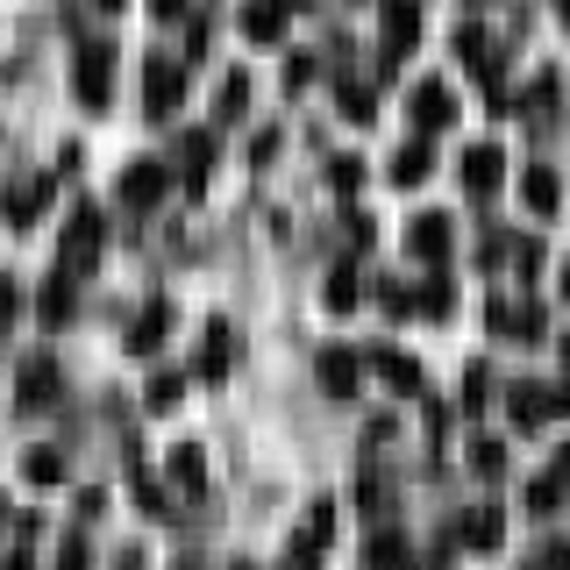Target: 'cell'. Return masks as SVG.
<instances>
[{
	"instance_id": "6da1fadb",
	"label": "cell",
	"mask_w": 570,
	"mask_h": 570,
	"mask_svg": "<svg viewBox=\"0 0 570 570\" xmlns=\"http://www.w3.org/2000/svg\"><path fill=\"white\" fill-rule=\"evenodd\" d=\"M79 100L86 107H107V100H115V43H100V36L79 50Z\"/></svg>"
},
{
	"instance_id": "7a4b0ae2",
	"label": "cell",
	"mask_w": 570,
	"mask_h": 570,
	"mask_svg": "<svg viewBox=\"0 0 570 570\" xmlns=\"http://www.w3.org/2000/svg\"><path fill=\"white\" fill-rule=\"evenodd\" d=\"M499 186H507V150H499V142H471V150H463V193H471V200H492Z\"/></svg>"
},
{
	"instance_id": "3957f363",
	"label": "cell",
	"mask_w": 570,
	"mask_h": 570,
	"mask_svg": "<svg viewBox=\"0 0 570 570\" xmlns=\"http://www.w3.org/2000/svg\"><path fill=\"white\" fill-rule=\"evenodd\" d=\"M379 29H385V65H400L406 50L421 43V0H385V8H379Z\"/></svg>"
},
{
	"instance_id": "277c9868",
	"label": "cell",
	"mask_w": 570,
	"mask_h": 570,
	"mask_svg": "<svg viewBox=\"0 0 570 570\" xmlns=\"http://www.w3.org/2000/svg\"><path fill=\"white\" fill-rule=\"evenodd\" d=\"M94 257H100V214L79 207V214L65 222V272H71V278L94 272Z\"/></svg>"
},
{
	"instance_id": "5b68a950",
	"label": "cell",
	"mask_w": 570,
	"mask_h": 570,
	"mask_svg": "<svg viewBox=\"0 0 570 570\" xmlns=\"http://www.w3.org/2000/svg\"><path fill=\"white\" fill-rule=\"evenodd\" d=\"M406 115H414V129L435 136V129H450V121H456V94H450L442 79H421L414 100H406Z\"/></svg>"
},
{
	"instance_id": "8992f818",
	"label": "cell",
	"mask_w": 570,
	"mask_h": 570,
	"mask_svg": "<svg viewBox=\"0 0 570 570\" xmlns=\"http://www.w3.org/2000/svg\"><path fill=\"white\" fill-rule=\"evenodd\" d=\"M178 94H186V71H178L171 58H150V65H142V107H150V115H171Z\"/></svg>"
},
{
	"instance_id": "52a82bcc",
	"label": "cell",
	"mask_w": 570,
	"mask_h": 570,
	"mask_svg": "<svg viewBox=\"0 0 570 570\" xmlns=\"http://www.w3.org/2000/svg\"><path fill=\"white\" fill-rule=\"evenodd\" d=\"M507 406H513V421H521V428H542L549 414H557V406H570V392H563V385H549V392H542L534 379H521Z\"/></svg>"
},
{
	"instance_id": "ba28073f",
	"label": "cell",
	"mask_w": 570,
	"mask_h": 570,
	"mask_svg": "<svg viewBox=\"0 0 570 570\" xmlns=\"http://www.w3.org/2000/svg\"><path fill=\"white\" fill-rule=\"evenodd\" d=\"M406 249H414L421 264H450V214H414V228H406Z\"/></svg>"
},
{
	"instance_id": "9c48e42d",
	"label": "cell",
	"mask_w": 570,
	"mask_h": 570,
	"mask_svg": "<svg viewBox=\"0 0 570 570\" xmlns=\"http://www.w3.org/2000/svg\"><path fill=\"white\" fill-rule=\"evenodd\" d=\"M165 186H171V171L157 165V157H142V165L121 171V207H157V200H165Z\"/></svg>"
},
{
	"instance_id": "30bf717a",
	"label": "cell",
	"mask_w": 570,
	"mask_h": 570,
	"mask_svg": "<svg viewBox=\"0 0 570 570\" xmlns=\"http://www.w3.org/2000/svg\"><path fill=\"white\" fill-rule=\"evenodd\" d=\"M356 371H364V364H356V350H321L314 356V379H321L328 400H350V392H356Z\"/></svg>"
},
{
	"instance_id": "8fae6325",
	"label": "cell",
	"mask_w": 570,
	"mask_h": 570,
	"mask_svg": "<svg viewBox=\"0 0 570 570\" xmlns=\"http://www.w3.org/2000/svg\"><path fill=\"white\" fill-rule=\"evenodd\" d=\"M371 371H379V379H385L392 392H406V400H414V392L428 385V379H421V364H414L406 350H392V343H379V350H371Z\"/></svg>"
},
{
	"instance_id": "7c38bea8",
	"label": "cell",
	"mask_w": 570,
	"mask_h": 570,
	"mask_svg": "<svg viewBox=\"0 0 570 570\" xmlns=\"http://www.w3.org/2000/svg\"><path fill=\"white\" fill-rule=\"evenodd\" d=\"M285 14H293V0H249V8H243L249 43H278V36H285Z\"/></svg>"
},
{
	"instance_id": "4fadbf2b",
	"label": "cell",
	"mask_w": 570,
	"mask_h": 570,
	"mask_svg": "<svg viewBox=\"0 0 570 570\" xmlns=\"http://www.w3.org/2000/svg\"><path fill=\"white\" fill-rule=\"evenodd\" d=\"M43 193H50V186H43V178H14V186H8V193H0V214H8V222H14V228H29V222H36V214H43Z\"/></svg>"
},
{
	"instance_id": "5bb4252c",
	"label": "cell",
	"mask_w": 570,
	"mask_h": 570,
	"mask_svg": "<svg viewBox=\"0 0 570 570\" xmlns=\"http://www.w3.org/2000/svg\"><path fill=\"white\" fill-rule=\"evenodd\" d=\"M521 200L549 222V214H557V200H563V178L549 171V165H528V171H521Z\"/></svg>"
},
{
	"instance_id": "9a60e30c",
	"label": "cell",
	"mask_w": 570,
	"mask_h": 570,
	"mask_svg": "<svg viewBox=\"0 0 570 570\" xmlns=\"http://www.w3.org/2000/svg\"><path fill=\"white\" fill-rule=\"evenodd\" d=\"M456 50H463V65H471L478 79H499V43H492V29H463Z\"/></svg>"
},
{
	"instance_id": "2e32d148",
	"label": "cell",
	"mask_w": 570,
	"mask_h": 570,
	"mask_svg": "<svg viewBox=\"0 0 570 570\" xmlns=\"http://www.w3.org/2000/svg\"><path fill=\"white\" fill-rule=\"evenodd\" d=\"M228 356H236V335H228V321H207V343H200V379H222Z\"/></svg>"
},
{
	"instance_id": "e0dca14e",
	"label": "cell",
	"mask_w": 570,
	"mask_h": 570,
	"mask_svg": "<svg viewBox=\"0 0 570 570\" xmlns=\"http://www.w3.org/2000/svg\"><path fill=\"white\" fill-rule=\"evenodd\" d=\"M50 400H58V364L36 356V364H22V406H50Z\"/></svg>"
},
{
	"instance_id": "ac0fdd59",
	"label": "cell",
	"mask_w": 570,
	"mask_h": 570,
	"mask_svg": "<svg viewBox=\"0 0 570 570\" xmlns=\"http://www.w3.org/2000/svg\"><path fill=\"white\" fill-rule=\"evenodd\" d=\"M485 321H492L499 335H521V343H528V335H542V314H534V307H507V299H492Z\"/></svg>"
},
{
	"instance_id": "d6986e66",
	"label": "cell",
	"mask_w": 570,
	"mask_h": 570,
	"mask_svg": "<svg viewBox=\"0 0 570 570\" xmlns=\"http://www.w3.org/2000/svg\"><path fill=\"white\" fill-rule=\"evenodd\" d=\"M428 171H435V150H428V142H406V150L392 157V186H421Z\"/></svg>"
},
{
	"instance_id": "ffe728a7",
	"label": "cell",
	"mask_w": 570,
	"mask_h": 570,
	"mask_svg": "<svg viewBox=\"0 0 570 570\" xmlns=\"http://www.w3.org/2000/svg\"><path fill=\"white\" fill-rule=\"evenodd\" d=\"M165 321H171V307L150 299V307L136 314V328H129V350H157V343H165Z\"/></svg>"
},
{
	"instance_id": "44dd1931",
	"label": "cell",
	"mask_w": 570,
	"mask_h": 570,
	"mask_svg": "<svg viewBox=\"0 0 570 570\" xmlns=\"http://www.w3.org/2000/svg\"><path fill=\"white\" fill-rule=\"evenodd\" d=\"M171 478H178V492H200L207 485V456L193 450V442H178V450H171Z\"/></svg>"
},
{
	"instance_id": "7402d4cb",
	"label": "cell",
	"mask_w": 570,
	"mask_h": 570,
	"mask_svg": "<svg viewBox=\"0 0 570 570\" xmlns=\"http://www.w3.org/2000/svg\"><path fill=\"white\" fill-rule=\"evenodd\" d=\"M456 528H463V542H471V549H492L499 542V507H471Z\"/></svg>"
},
{
	"instance_id": "603a6c76",
	"label": "cell",
	"mask_w": 570,
	"mask_h": 570,
	"mask_svg": "<svg viewBox=\"0 0 570 570\" xmlns=\"http://www.w3.org/2000/svg\"><path fill=\"white\" fill-rule=\"evenodd\" d=\"M36 307H43V321H50V328H65V321H71V272H58V278H50Z\"/></svg>"
},
{
	"instance_id": "cb8c5ba5",
	"label": "cell",
	"mask_w": 570,
	"mask_h": 570,
	"mask_svg": "<svg viewBox=\"0 0 570 570\" xmlns=\"http://www.w3.org/2000/svg\"><path fill=\"white\" fill-rule=\"evenodd\" d=\"M356 293H364L356 264H335V272H328V307H335V314H350V307H356Z\"/></svg>"
},
{
	"instance_id": "d4e9b609",
	"label": "cell",
	"mask_w": 570,
	"mask_h": 570,
	"mask_svg": "<svg viewBox=\"0 0 570 570\" xmlns=\"http://www.w3.org/2000/svg\"><path fill=\"white\" fill-rule=\"evenodd\" d=\"M421 314H435V321H450V314H456V285L442 278V272L421 285Z\"/></svg>"
},
{
	"instance_id": "484cf974",
	"label": "cell",
	"mask_w": 570,
	"mask_h": 570,
	"mask_svg": "<svg viewBox=\"0 0 570 570\" xmlns=\"http://www.w3.org/2000/svg\"><path fill=\"white\" fill-rule=\"evenodd\" d=\"M471 471H478V478H499V471H507V442L478 435V442H471Z\"/></svg>"
},
{
	"instance_id": "4316f807",
	"label": "cell",
	"mask_w": 570,
	"mask_h": 570,
	"mask_svg": "<svg viewBox=\"0 0 570 570\" xmlns=\"http://www.w3.org/2000/svg\"><path fill=\"white\" fill-rule=\"evenodd\" d=\"M335 94H343V115H350V121H371V115H379V100H371V86H364V79H343Z\"/></svg>"
},
{
	"instance_id": "83f0119b",
	"label": "cell",
	"mask_w": 570,
	"mask_h": 570,
	"mask_svg": "<svg viewBox=\"0 0 570 570\" xmlns=\"http://www.w3.org/2000/svg\"><path fill=\"white\" fill-rule=\"evenodd\" d=\"M243 107H249V79L236 71V79H222V100H214V115H222V121H236Z\"/></svg>"
},
{
	"instance_id": "f1b7e54d",
	"label": "cell",
	"mask_w": 570,
	"mask_h": 570,
	"mask_svg": "<svg viewBox=\"0 0 570 570\" xmlns=\"http://www.w3.org/2000/svg\"><path fill=\"white\" fill-rule=\"evenodd\" d=\"M178 150H186V178H207V165H214V136H186Z\"/></svg>"
},
{
	"instance_id": "f546056e",
	"label": "cell",
	"mask_w": 570,
	"mask_h": 570,
	"mask_svg": "<svg viewBox=\"0 0 570 570\" xmlns=\"http://www.w3.org/2000/svg\"><path fill=\"white\" fill-rule=\"evenodd\" d=\"M485 400H492V371H485V364H471V371H463V406L478 414Z\"/></svg>"
},
{
	"instance_id": "4dcf8cb0",
	"label": "cell",
	"mask_w": 570,
	"mask_h": 570,
	"mask_svg": "<svg viewBox=\"0 0 570 570\" xmlns=\"http://www.w3.org/2000/svg\"><path fill=\"white\" fill-rule=\"evenodd\" d=\"M29 478H36V485H58V478H65V456L58 450H29Z\"/></svg>"
},
{
	"instance_id": "1f68e13d",
	"label": "cell",
	"mask_w": 570,
	"mask_h": 570,
	"mask_svg": "<svg viewBox=\"0 0 570 570\" xmlns=\"http://www.w3.org/2000/svg\"><path fill=\"white\" fill-rule=\"evenodd\" d=\"M557 499H563V485H557V478H534V485H528V507H534V513H549Z\"/></svg>"
},
{
	"instance_id": "d6a6232c",
	"label": "cell",
	"mask_w": 570,
	"mask_h": 570,
	"mask_svg": "<svg viewBox=\"0 0 570 570\" xmlns=\"http://www.w3.org/2000/svg\"><path fill=\"white\" fill-rule=\"evenodd\" d=\"M328 178H335V186H343V193H350V186H356V178H364V165H356V157H335V171H328Z\"/></svg>"
},
{
	"instance_id": "836d02e7",
	"label": "cell",
	"mask_w": 570,
	"mask_h": 570,
	"mask_svg": "<svg viewBox=\"0 0 570 570\" xmlns=\"http://www.w3.org/2000/svg\"><path fill=\"white\" fill-rule=\"evenodd\" d=\"M171 400H178V379H171V371H165V379L150 385V406H171Z\"/></svg>"
},
{
	"instance_id": "e575fe53",
	"label": "cell",
	"mask_w": 570,
	"mask_h": 570,
	"mask_svg": "<svg viewBox=\"0 0 570 570\" xmlns=\"http://www.w3.org/2000/svg\"><path fill=\"white\" fill-rule=\"evenodd\" d=\"M534 570H570V549H563V542H549V557L534 563Z\"/></svg>"
},
{
	"instance_id": "d590c367",
	"label": "cell",
	"mask_w": 570,
	"mask_h": 570,
	"mask_svg": "<svg viewBox=\"0 0 570 570\" xmlns=\"http://www.w3.org/2000/svg\"><path fill=\"white\" fill-rule=\"evenodd\" d=\"M14 321V278H0V328Z\"/></svg>"
},
{
	"instance_id": "8d00e7d4",
	"label": "cell",
	"mask_w": 570,
	"mask_h": 570,
	"mask_svg": "<svg viewBox=\"0 0 570 570\" xmlns=\"http://www.w3.org/2000/svg\"><path fill=\"white\" fill-rule=\"evenodd\" d=\"M285 570H321V563L307 557V549H293V563H285Z\"/></svg>"
},
{
	"instance_id": "74e56055",
	"label": "cell",
	"mask_w": 570,
	"mask_h": 570,
	"mask_svg": "<svg viewBox=\"0 0 570 570\" xmlns=\"http://www.w3.org/2000/svg\"><path fill=\"white\" fill-rule=\"evenodd\" d=\"M150 8H157V14H186V0H150Z\"/></svg>"
},
{
	"instance_id": "f35d334b",
	"label": "cell",
	"mask_w": 570,
	"mask_h": 570,
	"mask_svg": "<svg viewBox=\"0 0 570 570\" xmlns=\"http://www.w3.org/2000/svg\"><path fill=\"white\" fill-rule=\"evenodd\" d=\"M557 478H563V485H570V442H563V456H557Z\"/></svg>"
},
{
	"instance_id": "ab89813d",
	"label": "cell",
	"mask_w": 570,
	"mask_h": 570,
	"mask_svg": "<svg viewBox=\"0 0 570 570\" xmlns=\"http://www.w3.org/2000/svg\"><path fill=\"white\" fill-rule=\"evenodd\" d=\"M563 293H570V257H563Z\"/></svg>"
},
{
	"instance_id": "60d3db41",
	"label": "cell",
	"mask_w": 570,
	"mask_h": 570,
	"mask_svg": "<svg viewBox=\"0 0 570 570\" xmlns=\"http://www.w3.org/2000/svg\"><path fill=\"white\" fill-rule=\"evenodd\" d=\"M557 14H570V0H557Z\"/></svg>"
},
{
	"instance_id": "b9f144b4",
	"label": "cell",
	"mask_w": 570,
	"mask_h": 570,
	"mask_svg": "<svg viewBox=\"0 0 570 570\" xmlns=\"http://www.w3.org/2000/svg\"><path fill=\"white\" fill-rule=\"evenodd\" d=\"M100 8H115V0H100Z\"/></svg>"
},
{
	"instance_id": "7bdbcfd3",
	"label": "cell",
	"mask_w": 570,
	"mask_h": 570,
	"mask_svg": "<svg viewBox=\"0 0 570 570\" xmlns=\"http://www.w3.org/2000/svg\"><path fill=\"white\" fill-rule=\"evenodd\" d=\"M236 570H249V563H236Z\"/></svg>"
}]
</instances>
